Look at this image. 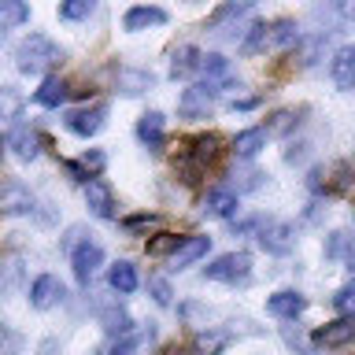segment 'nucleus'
<instances>
[{
  "label": "nucleus",
  "instance_id": "obj_14",
  "mask_svg": "<svg viewBox=\"0 0 355 355\" xmlns=\"http://www.w3.org/2000/svg\"><path fill=\"white\" fill-rule=\"evenodd\" d=\"M30 207H33V196L19 182L0 185V211H8V215H22V211H30Z\"/></svg>",
  "mask_w": 355,
  "mask_h": 355
},
{
  "label": "nucleus",
  "instance_id": "obj_24",
  "mask_svg": "<svg viewBox=\"0 0 355 355\" xmlns=\"http://www.w3.org/2000/svg\"><path fill=\"white\" fill-rule=\"evenodd\" d=\"M8 144H11V148H15V155H19V159H37V133H30V130H15V133H11V137H8Z\"/></svg>",
  "mask_w": 355,
  "mask_h": 355
},
{
  "label": "nucleus",
  "instance_id": "obj_30",
  "mask_svg": "<svg viewBox=\"0 0 355 355\" xmlns=\"http://www.w3.org/2000/svg\"><path fill=\"white\" fill-rule=\"evenodd\" d=\"M200 71H204L207 78H230V60L226 55H218V52H211L200 60Z\"/></svg>",
  "mask_w": 355,
  "mask_h": 355
},
{
  "label": "nucleus",
  "instance_id": "obj_21",
  "mask_svg": "<svg viewBox=\"0 0 355 355\" xmlns=\"http://www.w3.org/2000/svg\"><path fill=\"white\" fill-rule=\"evenodd\" d=\"M200 60H204V55H200L193 44H182V49L171 55V74L174 78H189L193 71H200Z\"/></svg>",
  "mask_w": 355,
  "mask_h": 355
},
{
  "label": "nucleus",
  "instance_id": "obj_9",
  "mask_svg": "<svg viewBox=\"0 0 355 355\" xmlns=\"http://www.w3.org/2000/svg\"><path fill=\"white\" fill-rule=\"evenodd\" d=\"M355 340V318H337V322H326L318 333H315V344L318 348H344V344Z\"/></svg>",
  "mask_w": 355,
  "mask_h": 355
},
{
  "label": "nucleus",
  "instance_id": "obj_38",
  "mask_svg": "<svg viewBox=\"0 0 355 355\" xmlns=\"http://www.w3.org/2000/svg\"><path fill=\"white\" fill-rule=\"evenodd\" d=\"M104 163H107V155L100 152V148H89V152L82 155V166H85V171H89V178H93L96 171H104Z\"/></svg>",
  "mask_w": 355,
  "mask_h": 355
},
{
  "label": "nucleus",
  "instance_id": "obj_15",
  "mask_svg": "<svg viewBox=\"0 0 355 355\" xmlns=\"http://www.w3.org/2000/svg\"><path fill=\"white\" fill-rule=\"evenodd\" d=\"M67 96H74V89L63 82V78H44L41 82V89L33 93V100H37L41 107H60Z\"/></svg>",
  "mask_w": 355,
  "mask_h": 355
},
{
  "label": "nucleus",
  "instance_id": "obj_3",
  "mask_svg": "<svg viewBox=\"0 0 355 355\" xmlns=\"http://www.w3.org/2000/svg\"><path fill=\"white\" fill-rule=\"evenodd\" d=\"M204 274L211 277V282H230V285L248 282V274H252V255H248V252H226V255H218L211 266H204Z\"/></svg>",
  "mask_w": 355,
  "mask_h": 355
},
{
  "label": "nucleus",
  "instance_id": "obj_34",
  "mask_svg": "<svg viewBox=\"0 0 355 355\" xmlns=\"http://www.w3.org/2000/svg\"><path fill=\"white\" fill-rule=\"evenodd\" d=\"M148 337H152V329H148V333H126V337H122L115 348H111V355H130V352H137Z\"/></svg>",
  "mask_w": 355,
  "mask_h": 355
},
{
  "label": "nucleus",
  "instance_id": "obj_28",
  "mask_svg": "<svg viewBox=\"0 0 355 355\" xmlns=\"http://www.w3.org/2000/svg\"><path fill=\"white\" fill-rule=\"evenodd\" d=\"M270 44H300V30H296V22L293 19H277L274 26H270Z\"/></svg>",
  "mask_w": 355,
  "mask_h": 355
},
{
  "label": "nucleus",
  "instance_id": "obj_42",
  "mask_svg": "<svg viewBox=\"0 0 355 355\" xmlns=\"http://www.w3.org/2000/svg\"><path fill=\"white\" fill-rule=\"evenodd\" d=\"M63 171L71 174L74 182H82V185H89V171H85L82 163H74V159H63Z\"/></svg>",
  "mask_w": 355,
  "mask_h": 355
},
{
  "label": "nucleus",
  "instance_id": "obj_6",
  "mask_svg": "<svg viewBox=\"0 0 355 355\" xmlns=\"http://www.w3.org/2000/svg\"><path fill=\"white\" fill-rule=\"evenodd\" d=\"M104 122H107V107L93 104V107H82V111H71V115H67V130L78 133V137H93V133L104 130Z\"/></svg>",
  "mask_w": 355,
  "mask_h": 355
},
{
  "label": "nucleus",
  "instance_id": "obj_11",
  "mask_svg": "<svg viewBox=\"0 0 355 355\" xmlns=\"http://www.w3.org/2000/svg\"><path fill=\"white\" fill-rule=\"evenodd\" d=\"M329 74H333V82H337V89H355V44H344V49L333 55Z\"/></svg>",
  "mask_w": 355,
  "mask_h": 355
},
{
  "label": "nucleus",
  "instance_id": "obj_16",
  "mask_svg": "<svg viewBox=\"0 0 355 355\" xmlns=\"http://www.w3.org/2000/svg\"><path fill=\"white\" fill-rule=\"evenodd\" d=\"M233 211H237V193H233V189H211L204 196V215L230 218Z\"/></svg>",
  "mask_w": 355,
  "mask_h": 355
},
{
  "label": "nucleus",
  "instance_id": "obj_17",
  "mask_svg": "<svg viewBox=\"0 0 355 355\" xmlns=\"http://www.w3.org/2000/svg\"><path fill=\"white\" fill-rule=\"evenodd\" d=\"M266 144V130L263 126H252V130H241L237 141H233V152H237V159H255V155L263 152Z\"/></svg>",
  "mask_w": 355,
  "mask_h": 355
},
{
  "label": "nucleus",
  "instance_id": "obj_12",
  "mask_svg": "<svg viewBox=\"0 0 355 355\" xmlns=\"http://www.w3.org/2000/svg\"><path fill=\"white\" fill-rule=\"evenodd\" d=\"M307 307V300L293 293V288H285V293H274L270 300H266V311H270L274 318H300Z\"/></svg>",
  "mask_w": 355,
  "mask_h": 355
},
{
  "label": "nucleus",
  "instance_id": "obj_26",
  "mask_svg": "<svg viewBox=\"0 0 355 355\" xmlns=\"http://www.w3.org/2000/svg\"><path fill=\"white\" fill-rule=\"evenodd\" d=\"M266 44H270V26H266V22H255V26H248V37L241 41V52L255 55V52H263Z\"/></svg>",
  "mask_w": 355,
  "mask_h": 355
},
{
  "label": "nucleus",
  "instance_id": "obj_8",
  "mask_svg": "<svg viewBox=\"0 0 355 355\" xmlns=\"http://www.w3.org/2000/svg\"><path fill=\"white\" fill-rule=\"evenodd\" d=\"M63 296H67V288H63L60 277H52V274H44V277H37V282L30 285V304L37 311H49L55 304H63Z\"/></svg>",
  "mask_w": 355,
  "mask_h": 355
},
{
  "label": "nucleus",
  "instance_id": "obj_18",
  "mask_svg": "<svg viewBox=\"0 0 355 355\" xmlns=\"http://www.w3.org/2000/svg\"><path fill=\"white\" fill-rule=\"evenodd\" d=\"M163 126H166V119L159 111H148V115H141V122H137V137L155 152V148H163Z\"/></svg>",
  "mask_w": 355,
  "mask_h": 355
},
{
  "label": "nucleus",
  "instance_id": "obj_41",
  "mask_svg": "<svg viewBox=\"0 0 355 355\" xmlns=\"http://www.w3.org/2000/svg\"><path fill=\"white\" fill-rule=\"evenodd\" d=\"M318 44H322V37H311V41H304V44H300V63H304V67H311V63H315V55H318Z\"/></svg>",
  "mask_w": 355,
  "mask_h": 355
},
{
  "label": "nucleus",
  "instance_id": "obj_40",
  "mask_svg": "<svg viewBox=\"0 0 355 355\" xmlns=\"http://www.w3.org/2000/svg\"><path fill=\"white\" fill-rule=\"evenodd\" d=\"M285 344H288V348H296L300 355H307V352H311V344L304 340V333L293 329V326H285Z\"/></svg>",
  "mask_w": 355,
  "mask_h": 355
},
{
  "label": "nucleus",
  "instance_id": "obj_27",
  "mask_svg": "<svg viewBox=\"0 0 355 355\" xmlns=\"http://www.w3.org/2000/svg\"><path fill=\"white\" fill-rule=\"evenodd\" d=\"M182 241L185 237H178V233H155V237L148 241V255H155V259H163V255H178Z\"/></svg>",
  "mask_w": 355,
  "mask_h": 355
},
{
  "label": "nucleus",
  "instance_id": "obj_23",
  "mask_svg": "<svg viewBox=\"0 0 355 355\" xmlns=\"http://www.w3.org/2000/svg\"><path fill=\"white\" fill-rule=\"evenodd\" d=\"M22 115V93L15 85L0 89V122H15Z\"/></svg>",
  "mask_w": 355,
  "mask_h": 355
},
{
  "label": "nucleus",
  "instance_id": "obj_2",
  "mask_svg": "<svg viewBox=\"0 0 355 355\" xmlns=\"http://www.w3.org/2000/svg\"><path fill=\"white\" fill-rule=\"evenodd\" d=\"M218 152H222V137H218V133H200V137H193V141H189V148L182 152V159H178L182 182H189V185L200 182V174L218 159Z\"/></svg>",
  "mask_w": 355,
  "mask_h": 355
},
{
  "label": "nucleus",
  "instance_id": "obj_29",
  "mask_svg": "<svg viewBox=\"0 0 355 355\" xmlns=\"http://www.w3.org/2000/svg\"><path fill=\"white\" fill-rule=\"evenodd\" d=\"M100 322H104L107 333H119V337H126V333L133 329V326H130V315H126L122 307H107L104 315H100Z\"/></svg>",
  "mask_w": 355,
  "mask_h": 355
},
{
  "label": "nucleus",
  "instance_id": "obj_36",
  "mask_svg": "<svg viewBox=\"0 0 355 355\" xmlns=\"http://www.w3.org/2000/svg\"><path fill=\"white\" fill-rule=\"evenodd\" d=\"M326 255H352V237L348 233H329V241H326Z\"/></svg>",
  "mask_w": 355,
  "mask_h": 355
},
{
  "label": "nucleus",
  "instance_id": "obj_37",
  "mask_svg": "<svg viewBox=\"0 0 355 355\" xmlns=\"http://www.w3.org/2000/svg\"><path fill=\"white\" fill-rule=\"evenodd\" d=\"M152 226H159V215H130L126 222H122V230H126V233H144Z\"/></svg>",
  "mask_w": 355,
  "mask_h": 355
},
{
  "label": "nucleus",
  "instance_id": "obj_39",
  "mask_svg": "<svg viewBox=\"0 0 355 355\" xmlns=\"http://www.w3.org/2000/svg\"><path fill=\"white\" fill-rule=\"evenodd\" d=\"M296 111H277L274 115V122H270V133H285V130H293L296 126Z\"/></svg>",
  "mask_w": 355,
  "mask_h": 355
},
{
  "label": "nucleus",
  "instance_id": "obj_5",
  "mask_svg": "<svg viewBox=\"0 0 355 355\" xmlns=\"http://www.w3.org/2000/svg\"><path fill=\"white\" fill-rule=\"evenodd\" d=\"M71 266H74L78 285H89V282H93V274L104 266V248H100V244H93V241L78 244V248L71 252Z\"/></svg>",
  "mask_w": 355,
  "mask_h": 355
},
{
  "label": "nucleus",
  "instance_id": "obj_10",
  "mask_svg": "<svg viewBox=\"0 0 355 355\" xmlns=\"http://www.w3.org/2000/svg\"><path fill=\"white\" fill-rule=\"evenodd\" d=\"M163 22H166V11H163V8H155V4H137V8L126 11L122 26H126L130 33H141V30H148V26H163Z\"/></svg>",
  "mask_w": 355,
  "mask_h": 355
},
{
  "label": "nucleus",
  "instance_id": "obj_1",
  "mask_svg": "<svg viewBox=\"0 0 355 355\" xmlns=\"http://www.w3.org/2000/svg\"><path fill=\"white\" fill-rule=\"evenodd\" d=\"M60 60H63V49L52 37H44V33H30L15 49V67L22 74H44L52 67H60Z\"/></svg>",
  "mask_w": 355,
  "mask_h": 355
},
{
  "label": "nucleus",
  "instance_id": "obj_19",
  "mask_svg": "<svg viewBox=\"0 0 355 355\" xmlns=\"http://www.w3.org/2000/svg\"><path fill=\"white\" fill-rule=\"evenodd\" d=\"M107 282H111V288H115V293L130 296L133 288L141 285V277H137V266H133V263H115V266L107 270Z\"/></svg>",
  "mask_w": 355,
  "mask_h": 355
},
{
  "label": "nucleus",
  "instance_id": "obj_13",
  "mask_svg": "<svg viewBox=\"0 0 355 355\" xmlns=\"http://www.w3.org/2000/svg\"><path fill=\"white\" fill-rule=\"evenodd\" d=\"M85 204H89V211H93L96 218H111V215H115V196H111V189L104 182H96V178L85 185Z\"/></svg>",
  "mask_w": 355,
  "mask_h": 355
},
{
  "label": "nucleus",
  "instance_id": "obj_31",
  "mask_svg": "<svg viewBox=\"0 0 355 355\" xmlns=\"http://www.w3.org/2000/svg\"><path fill=\"white\" fill-rule=\"evenodd\" d=\"M333 307H337L344 318H355V282H348L337 296H333Z\"/></svg>",
  "mask_w": 355,
  "mask_h": 355
},
{
  "label": "nucleus",
  "instance_id": "obj_7",
  "mask_svg": "<svg viewBox=\"0 0 355 355\" xmlns=\"http://www.w3.org/2000/svg\"><path fill=\"white\" fill-rule=\"evenodd\" d=\"M259 244L270 255H288L296 244V230L288 226V222H266V226L259 230Z\"/></svg>",
  "mask_w": 355,
  "mask_h": 355
},
{
  "label": "nucleus",
  "instance_id": "obj_4",
  "mask_svg": "<svg viewBox=\"0 0 355 355\" xmlns=\"http://www.w3.org/2000/svg\"><path fill=\"white\" fill-rule=\"evenodd\" d=\"M215 93L211 82H200V85H189L182 96H178V115L182 119H207L211 107H215Z\"/></svg>",
  "mask_w": 355,
  "mask_h": 355
},
{
  "label": "nucleus",
  "instance_id": "obj_35",
  "mask_svg": "<svg viewBox=\"0 0 355 355\" xmlns=\"http://www.w3.org/2000/svg\"><path fill=\"white\" fill-rule=\"evenodd\" d=\"M93 11V0H67L60 4V19H85Z\"/></svg>",
  "mask_w": 355,
  "mask_h": 355
},
{
  "label": "nucleus",
  "instance_id": "obj_32",
  "mask_svg": "<svg viewBox=\"0 0 355 355\" xmlns=\"http://www.w3.org/2000/svg\"><path fill=\"white\" fill-rule=\"evenodd\" d=\"M222 344H226V337H222V333H200L193 348H196V355H218Z\"/></svg>",
  "mask_w": 355,
  "mask_h": 355
},
{
  "label": "nucleus",
  "instance_id": "obj_22",
  "mask_svg": "<svg viewBox=\"0 0 355 355\" xmlns=\"http://www.w3.org/2000/svg\"><path fill=\"white\" fill-rule=\"evenodd\" d=\"M155 85V74L152 71H119V89L126 96H137V93H148Z\"/></svg>",
  "mask_w": 355,
  "mask_h": 355
},
{
  "label": "nucleus",
  "instance_id": "obj_20",
  "mask_svg": "<svg viewBox=\"0 0 355 355\" xmlns=\"http://www.w3.org/2000/svg\"><path fill=\"white\" fill-rule=\"evenodd\" d=\"M207 248H211V237H185L182 248H178V255H174V266L178 270H182V266H193L196 259L207 255Z\"/></svg>",
  "mask_w": 355,
  "mask_h": 355
},
{
  "label": "nucleus",
  "instance_id": "obj_33",
  "mask_svg": "<svg viewBox=\"0 0 355 355\" xmlns=\"http://www.w3.org/2000/svg\"><path fill=\"white\" fill-rule=\"evenodd\" d=\"M148 293H152V300H155V304H171V300H174V293H171V282H166V277H159V274H155V277H148Z\"/></svg>",
  "mask_w": 355,
  "mask_h": 355
},
{
  "label": "nucleus",
  "instance_id": "obj_25",
  "mask_svg": "<svg viewBox=\"0 0 355 355\" xmlns=\"http://www.w3.org/2000/svg\"><path fill=\"white\" fill-rule=\"evenodd\" d=\"M30 19V8L22 0H0V30L8 26H19V22Z\"/></svg>",
  "mask_w": 355,
  "mask_h": 355
}]
</instances>
